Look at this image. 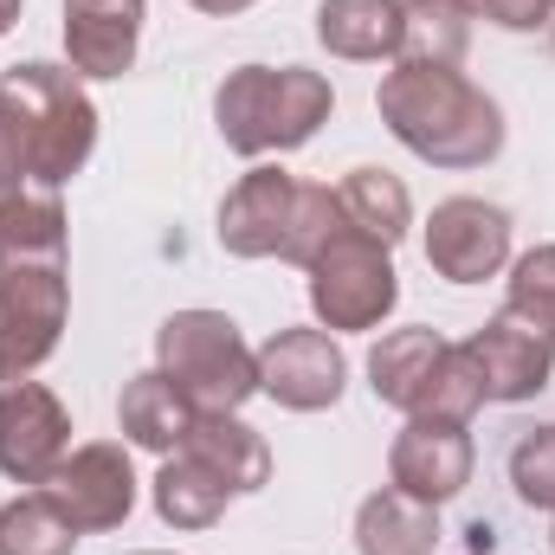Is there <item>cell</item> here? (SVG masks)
<instances>
[{
  "label": "cell",
  "mask_w": 555,
  "mask_h": 555,
  "mask_svg": "<svg viewBox=\"0 0 555 555\" xmlns=\"http://www.w3.org/2000/svg\"><path fill=\"white\" fill-rule=\"evenodd\" d=\"M317 39L336 59L375 65L401 46V0H317Z\"/></svg>",
  "instance_id": "d6986e66"
},
{
  "label": "cell",
  "mask_w": 555,
  "mask_h": 555,
  "mask_svg": "<svg viewBox=\"0 0 555 555\" xmlns=\"http://www.w3.org/2000/svg\"><path fill=\"white\" fill-rule=\"evenodd\" d=\"M511 485L530 511L555 517V426H524L511 446Z\"/></svg>",
  "instance_id": "484cf974"
},
{
  "label": "cell",
  "mask_w": 555,
  "mask_h": 555,
  "mask_svg": "<svg viewBox=\"0 0 555 555\" xmlns=\"http://www.w3.org/2000/svg\"><path fill=\"white\" fill-rule=\"evenodd\" d=\"M336 201H343V214H349V227L356 233H369V240H382L388 253L408 240V227H414V194H408V181L401 175H388V168H349L343 175V188H336Z\"/></svg>",
  "instance_id": "44dd1931"
},
{
  "label": "cell",
  "mask_w": 555,
  "mask_h": 555,
  "mask_svg": "<svg viewBox=\"0 0 555 555\" xmlns=\"http://www.w3.org/2000/svg\"><path fill=\"white\" fill-rule=\"evenodd\" d=\"M149 0H65V59L78 78H124L137 65Z\"/></svg>",
  "instance_id": "5bb4252c"
},
{
  "label": "cell",
  "mask_w": 555,
  "mask_h": 555,
  "mask_svg": "<svg viewBox=\"0 0 555 555\" xmlns=\"http://www.w3.org/2000/svg\"><path fill=\"white\" fill-rule=\"evenodd\" d=\"M388 137L433 168H485L504 149V111L465 72L439 65H395L375 91Z\"/></svg>",
  "instance_id": "3957f363"
},
{
  "label": "cell",
  "mask_w": 555,
  "mask_h": 555,
  "mask_svg": "<svg viewBox=\"0 0 555 555\" xmlns=\"http://www.w3.org/2000/svg\"><path fill=\"white\" fill-rule=\"evenodd\" d=\"M401 304V272L395 253L369 233H336L317 259H310V317L343 336V330H375L388 310Z\"/></svg>",
  "instance_id": "8992f818"
},
{
  "label": "cell",
  "mask_w": 555,
  "mask_h": 555,
  "mask_svg": "<svg viewBox=\"0 0 555 555\" xmlns=\"http://www.w3.org/2000/svg\"><path fill=\"white\" fill-rule=\"evenodd\" d=\"M446 356H452V343L439 336V330H388L382 343H375V356H369V388H375V401L382 408H395V414L420 420L426 414V401H433V388H439V375H446Z\"/></svg>",
  "instance_id": "9a60e30c"
},
{
  "label": "cell",
  "mask_w": 555,
  "mask_h": 555,
  "mask_svg": "<svg viewBox=\"0 0 555 555\" xmlns=\"http://www.w3.org/2000/svg\"><path fill=\"white\" fill-rule=\"evenodd\" d=\"M452 7L472 13V20H491L504 33H537V26L555 20V0H452Z\"/></svg>",
  "instance_id": "4316f807"
},
{
  "label": "cell",
  "mask_w": 555,
  "mask_h": 555,
  "mask_svg": "<svg viewBox=\"0 0 555 555\" xmlns=\"http://www.w3.org/2000/svg\"><path fill=\"white\" fill-rule=\"evenodd\" d=\"M72 452V414L46 382H7L0 388V478L46 485L59 459Z\"/></svg>",
  "instance_id": "30bf717a"
},
{
  "label": "cell",
  "mask_w": 555,
  "mask_h": 555,
  "mask_svg": "<svg viewBox=\"0 0 555 555\" xmlns=\"http://www.w3.org/2000/svg\"><path fill=\"white\" fill-rule=\"evenodd\" d=\"M117 426H124V439L142 446V452H181V439H188V426H194V408L175 395V382L162 375V369H149L137 382H124V395H117Z\"/></svg>",
  "instance_id": "ffe728a7"
},
{
  "label": "cell",
  "mask_w": 555,
  "mask_h": 555,
  "mask_svg": "<svg viewBox=\"0 0 555 555\" xmlns=\"http://www.w3.org/2000/svg\"><path fill=\"white\" fill-rule=\"evenodd\" d=\"M343 388H349V362L323 323L317 330H278L259 349V395H272L284 414H323L343 401Z\"/></svg>",
  "instance_id": "9c48e42d"
},
{
  "label": "cell",
  "mask_w": 555,
  "mask_h": 555,
  "mask_svg": "<svg viewBox=\"0 0 555 555\" xmlns=\"http://www.w3.org/2000/svg\"><path fill=\"white\" fill-rule=\"evenodd\" d=\"M550 46H555V20H550Z\"/></svg>",
  "instance_id": "f546056e"
},
{
  "label": "cell",
  "mask_w": 555,
  "mask_h": 555,
  "mask_svg": "<svg viewBox=\"0 0 555 555\" xmlns=\"http://www.w3.org/2000/svg\"><path fill=\"white\" fill-rule=\"evenodd\" d=\"M472 52V13H459L452 0H401V46L395 65H439L459 72Z\"/></svg>",
  "instance_id": "7402d4cb"
},
{
  "label": "cell",
  "mask_w": 555,
  "mask_h": 555,
  "mask_svg": "<svg viewBox=\"0 0 555 555\" xmlns=\"http://www.w3.org/2000/svg\"><path fill=\"white\" fill-rule=\"evenodd\" d=\"M511 317H524L530 330H543L555 343V246H530L524 259H511Z\"/></svg>",
  "instance_id": "d4e9b609"
},
{
  "label": "cell",
  "mask_w": 555,
  "mask_h": 555,
  "mask_svg": "<svg viewBox=\"0 0 555 555\" xmlns=\"http://www.w3.org/2000/svg\"><path fill=\"white\" fill-rule=\"evenodd\" d=\"M181 452H194L201 465H214L233 498H253V491L272 485V446H266L259 426H246L240 414H194Z\"/></svg>",
  "instance_id": "2e32d148"
},
{
  "label": "cell",
  "mask_w": 555,
  "mask_h": 555,
  "mask_svg": "<svg viewBox=\"0 0 555 555\" xmlns=\"http://www.w3.org/2000/svg\"><path fill=\"white\" fill-rule=\"evenodd\" d=\"M142 555H162V550H142Z\"/></svg>",
  "instance_id": "4dcf8cb0"
},
{
  "label": "cell",
  "mask_w": 555,
  "mask_h": 555,
  "mask_svg": "<svg viewBox=\"0 0 555 555\" xmlns=\"http://www.w3.org/2000/svg\"><path fill=\"white\" fill-rule=\"evenodd\" d=\"M472 465H478L472 426L452 420H408L388 446V485L420 504H452L472 485Z\"/></svg>",
  "instance_id": "8fae6325"
},
{
  "label": "cell",
  "mask_w": 555,
  "mask_h": 555,
  "mask_svg": "<svg viewBox=\"0 0 555 555\" xmlns=\"http://www.w3.org/2000/svg\"><path fill=\"white\" fill-rule=\"evenodd\" d=\"M98 149V104L85 98V78L72 65H7L0 72V194H20L26 181L65 188Z\"/></svg>",
  "instance_id": "7a4b0ae2"
},
{
  "label": "cell",
  "mask_w": 555,
  "mask_h": 555,
  "mask_svg": "<svg viewBox=\"0 0 555 555\" xmlns=\"http://www.w3.org/2000/svg\"><path fill=\"white\" fill-rule=\"evenodd\" d=\"M78 530L65 524V511L46 491H26L13 504H0V555H72Z\"/></svg>",
  "instance_id": "603a6c76"
},
{
  "label": "cell",
  "mask_w": 555,
  "mask_h": 555,
  "mask_svg": "<svg viewBox=\"0 0 555 555\" xmlns=\"http://www.w3.org/2000/svg\"><path fill=\"white\" fill-rule=\"evenodd\" d=\"M149 491H155V517L168 530H214L227 517V504H233L227 478L214 465H201L194 452H168Z\"/></svg>",
  "instance_id": "ac0fdd59"
},
{
  "label": "cell",
  "mask_w": 555,
  "mask_h": 555,
  "mask_svg": "<svg viewBox=\"0 0 555 555\" xmlns=\"http://www.w3.org/2000/svg\"><path fill=\"white\" fill-rule=\"evenodd\" d=\"M291 207H297V175H284L278 162L246 168L220 201V246L233 259H284Z\"/></svg>",
  "instance_id": "4fadbf2b"
},
{
  "label": "cell",
  "mask_w": 555,
  "mask_h": 555,
  "mask_svg": "<svg viewBox=\"0 0 555 555\" xmlns=\"http://www.w3.org/2000/svg\"><path fill=\"white\" fill-rule=\"evenodd\" d=\"M72 317V227L52 188L0 194V388L52 362Z\"/></svg>",
  "instance_id": "6da1fadb"
},
{
  "label": "cell",
  "mask_w": 555,
  "mask_h": 555,
  "mask_svg": "<svg viewBox=\"0 0 555 555\" xmlns=\"http://www.w3.org/2000/svg\"><path fill=\"white\" fill-rule=\"evenodd\" d=\"M155 369L194 414H240L259 395V349L227 310H175L155 330Z\"/></svg>",
  "instance_id": "5b68a950"
},
{
  "label": "cell",
  "mask_w": 555,
  "mask_h": 555,
  "mask_svg": "<svg viewBox=\"0 0 555 555\" xmlns=\"http://www.w3.org/2000/svg\"><path fill=\"white\" fill-rule=\"evenodd\" d=\"M439 550V504L382 485L356 511V555H433Z\"/></svg>",
  "instance_id": "e0dca14e"
},
{
  "label": "cell",
  "mask_w": 555,
  "mask_h": 555,
  "mask_svg": "<svg viewBox=\"0 0 555 555\" xmlns=\"http://www.w3.org/2000/svg\"><path fill=\"white\" fill-rule=\"evenodd\" d=\"M550 543H555V537H550Z\"/></svg>",
  "instance_id": "1f68e13d"
},
{
  "label": "cell",
  "mask_w": 555,
  "mask_h": 555,
  "mask_svg": "<svg viewBox=\"0 0 555 555\" xmlns=\"http://www.w3.org/2000/svg\"><path fill=\"white\" fill-rule=\"evenodd\" d=\"M472 362H478V382H485V401L498 408H517V401H537L555 375V343L543 330H530L524 317L498 310L478 336H465Z\"/></svg>",
  "instance_id": "7c38bea8"
},
{
  "label": "cell",
  "mask_w": 555,
  "mask_h": 555,
  "mask_svg": "<svg viewBox=\"0 0 555 555\" xmlns=\"http://www.w3.org/2000/svg\"><path fill=\"white\" fill-rule=\"evenodd\" d=\"M330 111H336V91L310 65H233L214 91L220 142L246 162L304 149L330 124Z\"/></svg>",
  "instance_id": "277c9868"
},
{
  "label": "cell",
  "mask_w": 555,
  "mask_h": 555,
  "mask_svg": "<svg viewBox=\"0 0 555 555\" xmlns=\"http://www.w3.org/2000/svg\"><path fill=\"white\" fill-rule=\"evenodd\" d=\"M188 7H201V13H246L253 0H188Z\"/></svg>",
  "instance_id": "83f0119b"
},
{
  "label": "cell",
  "mask_w": 555,
  "mask_h": 555,
  "mask_svg": "<svg viewBox=\"0 0 555 555\" xmlns=\"http://www.w3.org/2000/svg\"><path fill=\"white\" fill-rule=\"evenodd\" d=\"M336 233H349V214H343L336 188L330 181H297V207H291V233H284V266H304L310 272V259Z\"/></svg>",
  "instance_id": "cb8c5ba5"
},
{
  "label": "cell",
  "mask_w": 555,
  "mask_h": 555,
  "mask_svg": "<svg viewBox=\"0 0 555 555\" xmlns=\"http://www.w3.org/2000/svg\"><path fill=\"white\" fill-rule=\"evenodd\" d=\"M426 266L446 284H485L511 266V214L478 194H452L426 220Z\"/></svg>",
  "instance_id": "ba28073f"
},
{
  "label": "cell",
  "mask_w": 555,
  "mask_h": 555,
  "mask_svg": "<svg viewBox=\"0 0 555 555\" xmlns=\"http://www.w3.org/2000/svg\"><path fill=\"white\" fill-rule=\"evenodd\" d=\"M39 491L65 511L78 537H104V530H124V517L137 511V465L117 439H85L59 459V472Z\"/></svg>",
  "instance_id": "52a82bcc"
},
{
  "label": "cell",
  "mask_w": 555,
  "mask_h": 555,
  "mask_svg": "<svg viewBox=\"0 0 555 555\" xmlns=\"http://www.w3.org/2000/svg\"><path fill=\"white\" fill-rule=\"evenodd\" d=\"M20 7H26V0H0V39H7L13 26H20Z\"/></svg>",
  "instance_id": "f1b7e54d"
}]
</instances>
